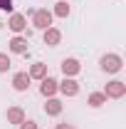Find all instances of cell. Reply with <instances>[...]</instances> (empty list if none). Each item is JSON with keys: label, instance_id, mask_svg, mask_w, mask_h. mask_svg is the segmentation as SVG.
Here are the masks:
<instances>
[{"label": "cell", "instance_id": "ba28073f", "mask_svg": "<svg viewBox=\"0 0 126 129\" xmlns=\"http://www.w3.org/2000/svg\"><path fill=\"white\" fill-rule=\"evenodd\" d=\"M40 94L45 97V99H49V97L57 94V80L54 77H45V80H40Z\"/></svg>", "mask_w": 126, "mask_h": 129}, {"label": "cell", "instance_id": "5bb4252c", "mask_svg": "<svg viewBox=\"0 0 126 129\" xmlns=\"http://www.w3.org/2000/svg\"><path fill=\"white\" fill-rule=\"evenodd\" d=\"M69 13H72V8H69L67 0H57V5L52 8V17H62V20H67Z\"/></svg>", "mask_w": 126, "mask_h": 129}, {"label": "cell", "instance_id": "e0dca14e", "mask_svg": "<svg viewBox=\"0 0 126 129\" xmlns=\"http://www.w3.org/2000/svg\"><path fill=\"white\" fill-rule=\"evenodd\" d=\"M17 129H40V127H37V122H32V119H25L22 124H17Z\"/></svg>", "mask_w": 126, "mask_h": 129}, {"label": "cell", "instance_id": "5b68a950", "mask_svg": "<svg viewBox=\"0 0 126 129\" xmlns=\"http://www.w3.org/2000/svg\"><path fill=\"white\" fill-rule=\"evenodd\" d=\"M8 50H10L13 55H25V52L30 50V40H27V37H22V35H15V37H10Z\"/></svg>", "mask_w": 126, "mask_h": 129}, {"label": "cell", "instance_id": "ac0fdd59", "mask_svg": "<svg viewBox=\"0 0 126 129\" xmlns=\"http://www.w3.org/2000/svg\"><path fill=\"white\" fill-rule=\"evenodd\" d=\"M13 0H0V10H5V13H13Z\"/></svg>", "mask_w": 126, "mask_h": 129}, {"label": "cell", "instance_id": "7c38bea8", "mask_svg": "<svg viewBox=\"0 0 126 129\" xmlns=\"http://www.w3.org/2000/svg\"><path fill=\"white\" fill-rule=\"evenodd\" d=\"M45 114L47 117H59L62 114V102L57 97H49L47 102H45Z\"/></svg>", "mask_w": 126, "mask_h": 129}, {"label": "cell", "instance_id": "8992f818", "mask_svg": "<svg viewBox=\"0 0 126 129\" xmlns=\"http://www.w3.org/2000/svg\"><path fill=\"white\" fill-rule=\"evenodd\" d=\"M59 67H62V75H64V77H77L79 72H82V62H79L77 57H64Z\"/></svg>", "mask_w": 126, "mask_h": 129}, {"label": "cell", "instance_id": "52a82bcc", "mask_svg": "<svg viewBox=\"0 0 126 129\" xmlns=\"http://www.w3.org/2000/svg\"><path fill=\"white\" fill-rule=\"evenodd\" d=\"M8 27L15 32V35H22V32L27 30V17L20 15V13H13V15L8 17Z\"/></svg>", "mask_w": 126, "mask_h": 129}, {"label": "cell", "instance_id": "7a4b0ae2", "mask_svg": "<svg viewBox=\"0 0 126 129\" xmlns=\"http://www.w3.org/2000/svg\"><path fill=\"white\" fill-rule=\"evenodd\" d=\"M52 10L47 8H37V10H32V27H37V30H47L52 27Z\"/></svg>", "mask_w": 126, "mask_h": 129}, {"label": "cell", "instance_id": "d6986e66", "mask_svg": "<svg viewBox=\"0 0 126 129\" xmlns=\"http://www.w3.org/2000/svg\"><path fill=\"white\" fill-rule=\"evenodd\" d=\"M54 129H74L72 124H67V122H62V124H54Z\"/></svg>", "mask_w": 126, "mask_h": 129}, {"label": "cell", "instance_id": "6da1fadb", "mask_svg": "<svg viewBox=\"0 0 126 129\" xmlns=\"http://www.w3.org/2000/svg\"><path fill=\"white\" fill-rule=\"evenodd\" d=\"M99 67H101V72H106V75H116V72H121L124 60H121V55H116V52H106V55L99 57Z\"/></svg>", "mask_w": 126, "mask_h": 129}, {"label": "cell", "instance_id": "30bf717a", "mask_svg": "<svg viewBox=\"0 0 126 129\" xmlns=\"http://www.w3.org/2000/svg\"><path fill=\"white\" fill-rule=\"evenodd\" d=\"M30 75H27V72H15V75H13V89H15V92H27V89H30Z\"/></svg>", "mask_w": 126, "mask_h": 129}, {"label": "cell", "instance_id": "4fadbf2b", "mask_svg": "<svg viewBox=\"0 0 126 129\" xmlns=\"http://www.w3.org/2000/svg\"><path fill=\"white\" fill-rule=\"evenodd\" d=\"M27 75H30V80H45V77H47V64H45V62H35V64H30Z\"/></svg>", "mask_w": 126, "mask_h": 129}, {"label": "cell", "instance_id": "2e32d148", "mask_svg": "<svg viewBox=\"0 0 126 129\" xmlns=\"http://www.w3.org/2000/svg\"><path fill=\"white\" fill-rule=\"evenodd\" d=\"M10 67H13V62H10V55H8V52H0V75H5Z\"/></svg>", "mask_w": 126, "mask_h": 129}, {"label": "cell", "instance_id": "3957f363", "mask_svg": "<svg viewBox=\"0 0 126 129\" xmlns=\"http://www.w3.org/2000/svg\"><path fill=\"white\" fill-rule=\"evenodd\" d=\"M124 94H126V82H121V80L106 82V87H104V97L106 99H121Z\"/></svg>", "mask_w": 126, "mask_h": 129}, {"label": "cell", "instance_id": "9a60e30c", "mask_svg": "<svg viewBox=\"0 0 126 129\" xmlns=\"http://www.w3.org/2000/svg\"><path fill=\"white\" fill-rule=\"evenodd\" d=\"M87 104H89V107H94V109L104 107V104H106V97H104V92H92V94H89V99H87Z\"/></svg>", "mask_w": 126, "mask_h": 129}, {"label": "cell", "instance_id": "8fae6325", "mask_svg": "<svg viewBox=\"0 0 126 129\" xmlns=\"http://www.w3.org/2000/svg\"><path fill=\"white\" fill-rule=\"evenodd\" d=\"M5 117H8V124H22L25 122V109L22 107H8V112H5Z\"/></svg>", "mask_w": 126, "mask_h": 129}, {"label": "cell", "instance_id": "9c48e42d", "mask_svg": "<svg viewBox=\"0 0 126 129\" xmlns=\"http://www.w3.org/2000/svg\"><path fill=\"white\" fill-rule=\"evenodd\" d=\"M42 42H45L47 47H57V45L62 42V32L57 30V27H47V30H42Z\"/></svg>", "mask_w": 126, "mask_h": 129}, {"label": "cell", "instance_id": "277c9868", "mask_svg": "<svg viewBox=\"0 0 126 129\" xmlns=\"http://www.w3.org/2000/svg\"><path fill=\"white\" fill-rule=\"evenodd\" d=\"M57 92H62L64 97H77L79 94V82L74 77H64L62 82H57Z\"/></svg>", "mask_w": 126, "mask_h": 129}]
</instances>
